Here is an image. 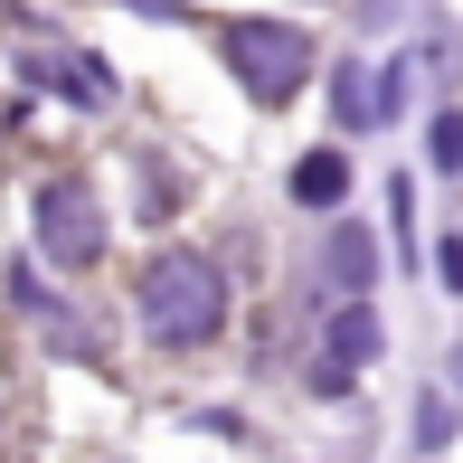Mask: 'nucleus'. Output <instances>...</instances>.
Instances as JSON below:
<instances>
[{
  "label": "nucleus",
  "instance_id": "obj_2",
  "mask_svg": "<svg viewBox=\"0 0 463 463\" xmlns=\"http://www.w3.org/2000/svg\"><path fill=\"white\" fill-rule=\"evenodd\" d=\"M227 67L246 76V95L284 104L303 86V67H312V38L293 29V19H237V29H227Z\"/></svg>",
  "mask_w": 463,
  "mask_h": 463
},
{
  "label": "nucleus",
  "instance_id": "obj_7",
  "mask_svg": "<svg viewBox=\"0 0 463 463\" xmlns=\"http://www.w3.org/2000/svg\"><path fill=\"white\" fill-rule=\"evenodd\" d=\"M426 152H435V171H463V114H435Z\"/></svg>",
  "mask_w": 463,
  "mask_h": 463
},
{
  "label": "nucleus",
  "instance_id": "obj_1",
  "mask_svg": "<svg viewBox=\"0 0 463 463\" xmlns=\"http://www.w3.org/2000/svg\"><path fill=\"white\" fill-rule=\"evenodd\" d=\"M227 322V275L208 256H189V246H171V256L142 265V331H152L161 350H199L218 341Z\"/></svg>",
  "mask_w": 463,
  "mask_h": 463
},
{
  "label": "nucleus",
  "instance_id": "obj_3",
  "mask_svg": "<svg viewBox=\"0 0 463 463\" xmlns=\"http://www.w3.org/2000/svg\"><path fill=\"white\" fill-rule=\"evenodd\" d=\"M38 246H48V265H95L104 256V208L76 180H48L38 189Z\"/></svg>",
  "mask_w": 463,
  "mask_h": 463
},
{
  "label": "nucleus",
  "instance_id": "obj_5",
  "mask_svg": "<svg viewBox=\"0 0 463 463\" xmlns=\"http://www.w3.org/2000/svg\"><path fill=\"white\" fill-rule=\"evenodd\" d=\"M341 189H350V161H341V152L293 161V199H303V208H341Z\"/></svg>",
  "mask_w": 463,
  "mask_h": 463
},
{
  "label": "nucleus",
  "instance_id": "obj_4",
  "mask_svg": "<svg viewBox=\"0 0 463 463\" xmlns=\"http://www.w3.org/2000/svg\"><path fill=\"white\" fill-rule=\"evenodd\" d=\"M369 360H378V312H369V303H350L341 322H331V360H322V388L341 397V388H350V378H360Z\"/></svg>",
  "mask_w": 463,
  "mask_h": 463
},
{
  "label": "nucleus",
  "instance_id": "obj_6",
  "mask_svg": "<svg viewBox=\"0 0 463 463\" xmlns=\"http://www.w3.org/2000/svg\"><path fill=\"white\" fill-rule=\"evenodd\" d=\"M331 275H341L350 293H369V237H360V227H341V237H331Z\"/></svg>",
  "mask_w": 463,
  "mask_h": 463
},
{
  "label": "nucleus",
  "instance_id": "obj_8",
  "mask_svg": "<svg viewBox=\"0 0 463 463\" xmlns=\"http://www.w3.org/2000/svg\"><path fill=\"white\" fill-rule=\"evenodd\" d=\"M445 284H454V293H463V237H454V246H445Z\"/></svg>",
  "mask_w": 463,
  "mask_h": 463
}]
</instances>
